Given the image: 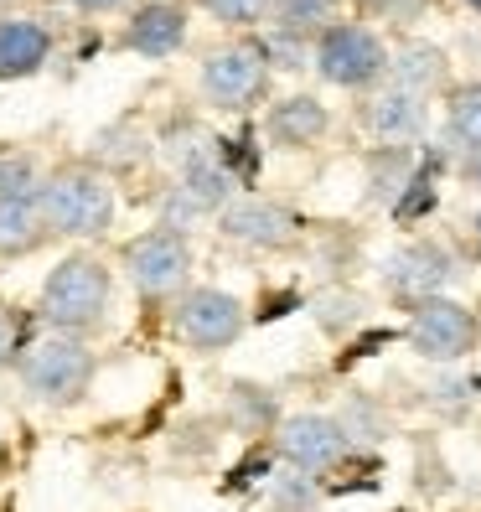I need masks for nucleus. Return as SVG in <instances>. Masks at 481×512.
I'll return each mask as SVG.
<instances>
[{"instance_id": "obj_19", "label": "nucleus", "mask_w": 481, "mask_h": 512, "mask_svg": "<svg viewBox=\"0 0 481 512\" xmlns=\"http://www.w3.org/2000/svg\"><path fill=\"white\" fill-rule=\"evenodd\" d=\"M269 512H321V487H316V476L280 471L275 487H269Z\"/></svg>"}, {"instance_id": "obj_7", "label": "nucleus", "mask_w": 481, "mask_h": 512, "mask_svg": "<svg viewBox=\"0 0 481 512\" xmlns=\"http://www.w3.org/2000/svg\"><path fill=\"white\" fill-rule=\"evenodd\" d=\"M409 347L425 363H466V357L481 347V316L471 306L450 295H430L409 306Z\"/></svg>"}, {"instance_id": "obj_26", "label": "nucleus", "mask_w": 481, "mask_h": 512, "mask_svg": "<svg viewBox=\"0 0 481 512\" xmlns=\"http://www.w3.org/2000/svg\"><path fill=\"white\" fill-rule=\"evenodd\" d=\"M461 171H466V182L481 192V156H466V166H461Z\"/></svg>"}, {"instance_id": "obj_14", "label": "nucleus", "mask_w": 481, "mask_h": 512, "mask_svg": "<svg viewBox=\"0 0 481 512\" xmlns=\"http://www.w3.org/2000/svg\"><path fill=\"white\" fill-rule=\"evenodd\" d=\"M326 130H332V109H326L316 94L275 99L269 114H264V135H269V145H280V150H311Z\"/></svg>"}, {"instance_id": "obj_6", "label": "nucleus", "mask_w": 481, "mask_h": 512, "mask_svg": "<svg viewBox=\"0 0 481 512\" xmlns=\"http://www.w3.org/2000/svg\"><path fill=\"white\" fill-rule=\"evenodd\" d=\"M311 63L337 88H373V83L388 78V47L363 21H326L316 32Z\"/></svg>"}, {"instance_id": "obj_1", "label": "nucleus", "mask_w": 481, "mask_h": 512, "mask_svg": "<svg viewBox=\"0 0 481 512\" xmlns=\"http://www.w3.org/2000/svg\"><path fill=\"white\" fill-rule=\"evenodd\" d=\"M109 306H114V269L99 259V254H68L47 269L42 280V295H37V326L42 331H57V337H99L109 326Z\"/></svg>"}, {"instance_id": "obj_16", "label": "nucleus", "mask_w": 481, "mask_h": 512, "mask_svg": "<svg viewBox=\"0 0 481 512\" xmlns=\"http://www.w3.org/2000/svg\"><path fill=\"white\" fill-rule=\"evenodd\" d=\"M388 78H394V88H404V94L425 99L430 88L445 83V52L430 47V42H409L399 57H388Z\"/></svg>"}, {"instance_id": "obj_24", "label": "nucleus", "mask_w": 481, "mask_h": 512, "mask_svg": "<svg viewBox=\"0 0 481 512\" xmlns=\"http://www.w3.org/2000/svg\"><path fill=\"white\" fill-rule=\"evenodd\" d=\"M373 11H383V16H394V21H409L419 6H425V0H368Z\"/></svg>"}, {"instance_id": "obj_15", "label": "nucleus", "mask_w": 481, "mask_h": 512, "mask_svg": "<svg viewBox=\"0 0 481 512\" xmlns=\"http://www.w3.org/2000/svg\"><path fill=\"white\" fill-rule=\"evenodd\" d=\"M52 63V32L37 16H6L0 21V83L37 78Z\"/></svg>"}, {"instance_id": "obj_13", "label": "nucleus", "mask_w": 481, "mask_h": 512, "mask_svg": "<svg viewBox=\"0 0 481 512\" xmlns=\"http://www.w3.org/2000/svg\"><path fill=\"white\" fill-rule=\"evenodd\" d=\"M425 125H430L425 99L404 94V88H383V94H373V99L363 104V130H368L378 145H388V150L414 145L419 135H425Z\"/></svg>"}, {"instance_id": "obj_5", "label": "nucleus", "mask_w": 481, "mask_h": 512, "mask_svg": "<svg viewBox=\"0 0 481 512\" xmlns=\"http://www.w3.org/2000/svg\"><path fill=\"white\" fill-rule=\"evenodd\" d=\"M249 331V306L233 290L218 285H192L187 295L171 300V337L187 352L218 357L228 347H238V337Z\"/></svg>"}, {"instance_id": "obj_18", "label": "nucleus", "mask_w": 481, "mask_h": 512, "mask_svg": "<svg viewBox=\"0 0 481 512\" xmlns=\"http://www.w3.org/2000/svg\"><path fill=\"white\" fill-rule=\"evenodd\" d=\"M450 140H456L466 156H481V83H461L456 94H450Z\"/></svg>"}, {"instance_id": "obj_27", "label": "nucleus", "mask_w": 481, "mask_h": 512, "mask_svg": "<svg viewBox=\"0 0 481 512\" xmlns=\"http://www.w3.org/2000/svg\"><path fill=\"white\" fill-rule=\"evenodd\" d=\"M471 228H476V254H481V213H476V223H471Z\"/></svg>"}, {"instance_id": "obj_4", "label": "nucleus", "mask_w": 481, "mask_h": 512, "mask_svg": "<svg viewBox=\"0 0 481 512\" xmlns=\"http://www.w3.org/2000/svg\"><path fill=\"white\" fill-rule=\"evenodd\" d=\"M119 269H125L130 290L145 300V306H171L176 295L192 290V244H187V233L145 228V233L125 238Z\"/></svg>"}, {"instance_id": "obj_17", "label": "nucleus", "mask_w": 481, "mask_h": 512, "mask_svg": "<svg viewBox=\"0 0 481 512\" xmlns=\"http://www.w3.org/2000/svg\"><path fill=\"white\" fill-rule=\"evenodd\" d=\"M47 244L37 202H0V259H26Z\"/></svg>"}, {"instance_id": "obj_11", "label": "nucleus", "mask_w": 481, "mask_h": 512, "mask_svg": "<svg viewBox=\"0 0 481 512\" xmlns=\"http://www.w3.org/2000/svg\"><path fill=\"white\" fill-rule=\"evenodd\" d=\"M450 275H456V254L430 244V238H414V244L394 249L383 259V285L388 295H399V300H430V295H445Z\"/></svg>"}, {"instance_id": "obj_23", "label": "nucleus", "mask_w": 481, "mask_h": 512, "mask_svg": "<svg viewBox=\"0 0 481 512\" xmlns=\"http://www.w3.org/2000/svg\"><path fill=\"white\" fill-rule=\"evenodd\" d=\"M269 6H275V0H202V11L218 16L223 26H254V21L269 16Z\"/></svg>"}, {"instance_id": "obj_20", "label": "nucleus", "mask_w": 481, "mask_h": 512, "mask_svg": "<svg viewBox=\"0 0 481 512\" xmlns=\"http://www.w3.org/2000/svg\"><path fill=\"white\" fill-rule=\"evenodd\" d=\"M42 171L32 156H0V202H37Z\"/></svg>"}, {"instance_id": "obj_12", "label": "nucleus", "mask_w": 481, "mask_h": 512, "mask_svg": "<svg viewBox=\"0 0 481 512\" xmlns=\"http://www.w3.org/2000/svg\"><path fill=\"white\" fill-rule=\"evenodd\" d=\"M187 26H192V21H187L182 0H145V6L125 21L119 47L150 57V63H161V57H171V52L187 47Z\"/></svg>"}, {"instance_id": "obj_9", "label": "nucleus", "mask_w": 481, "mask_h": 512, "mask_svg": "<svg viewBox=\"0 0 481 512\" xmlns=\"http://www.w3.org/2000/svg\"><path fill=\"white\" fill-rule=\"evenodd\" d=\"M275 450L280 461L300 476H326L337 471L347 456H352V440L342 435L337 414H316V409H300V414H285L275 425Z\"/></svg>"}, {"instance_id": "obj_22", "label": "nucleus", "mask_w": 481, "mask_h": 512, "mask_svg": "<svg viewBox=\"0 0 481 512\" xmlns=\"http://www.w3.org/2000/svg\"><path fill=\"white\" fill-rule=\"evenodd\" d=\"M269 16H275L280 32H311V26H321L326 16H332V0H275L269 6Z\"/></svg>"}, {"instance_id": "obj_2", "label": "nucleus", "mask_w": 481, "mask_h": 512, "mask_svg": "<svg viewBox=\"0 0 481 512\" xmlns=\"http://www.w3.org/2000/svg\"><path fill=\"white\" fill-rule=\"evenodd\" d=\"M37 213L47 238H73V244H94L114 228L119 213V197L109 171H99L94 161H63L42 176V192H37Z\"/></svg>"}, {"instance_id": "obj_21", "label": "nucleus", "mask_w": 481, "mask_h": 512, "mask_svg": "<svg viewBox=\"0 0 481 512\" xmlns=\"http://www.w3.org/2000/svg\"><path fill=\"white\" fill-rule=\"evenodd\" d=\"M37 342V316L21 311H0V373L21 363V352Z\"/></svg>"}, {"instance_id": "obj_25", "label": "nucleus", "mask_w": 481, "mask_h": 512, "mask_svg": "<svg viewBox=\"0 0 481 512\" xmlns=\"http://www.w3.org/2000/svg\"><path fill=\"white\" fill-rule=\"evenodd\" d=\"M63 6H73V11H88V16H94V11H119L125 0H63Z\"/></svg>"}, {"instance_id": "obj_10", "label": "nucleus", "mask_w": 481, "mask_h": 512, "mask_svg": "<svg viewBox=\"0 0 481 512\" xmlns=\"http://www.w3.org/2000/svg\"><path fill=\"white\" fill-rule=\"evenodd\" d=\"M218 233L228 238V244H244V249H259V254H280V249H295L300 223H295L290 207L269 202V197H233L218 213Z\"/></svg>"}, {"instance_id": "obj_3", "label": "nucleus", "mask_w": 481, "mask_h": 512, "mask_svg": "<svg viewBox=\"0 0 481 512\" xmlns=\"http://www.w3.org/2000/svg\"><path fill=\"white\" fill-rule=\"evenodd\" d=\"M21 394L42 404V409H73L94 394L99 378V352L78 342V337H57V331H42V337L21 352L16 363Z\"/></svg>"}, {"instance_id": "obj_8", "label": "nucleus", "mask_w": 481, "mask_h": 512, "mask_svg": "<svg viewBox=\"0 0 481 512\" xmlns=\"http://www.w3.org/2000/svg\"><path fill=\"white\" fill-rule=\"evenodd\" d=\"M202 99L223 109V114H244L264 99L269 88V57L259 42H228L218 52L202 57V73H197Z\"/></svg>"}]
</instances>
